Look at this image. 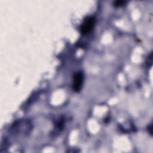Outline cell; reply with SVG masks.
<instances>
[{
  "label": "cell",
  "mask_w": 153,
  "mask_h": 153,
  "mask_svg": "<svg viewBox=\"0 0 153 153\" xmlns=\"http://www.w3.org/2000/svg\"><path fill=\"white\" fill-rule=\"evenodd\" d=\"M125 4V1H117L114 2V5L116 7H120Z\"/></svg>",
  "instance_id": "cell-3"
},
{
  "label": "cell",
  "mask_w": 153,
  "mask_h": 153,
  "mask_svg": "<svg viewBox=\"0 0 153 153\" xmlns=\"http://www.w3.org/2000/svg\"><path fill=\"white\" fill-rule=\"evenodd\" d=\"M74 81H73V89L75 91H79L82 85L84 76L83 74L81 72H76L74 75Z\"/></svg>",
  "instance_id": "cell-2"
},
{
  "label": "cell",
  "mask_w": 153,
  "mask_h": 153,
  "mask_svg": "<svg viewBox=\"0 0 153 153\" xmlns=\"http://www.w3.org/2000/svg\"><path fill=\"white\" fill-rule=\"evenodd\" d=\"M95 23V19L93 17H87L80 27L81 32L82 34H87L89 33L93 28Z\"/></svg>",
  "instance_id": "cell-1"
}]
</instances>
